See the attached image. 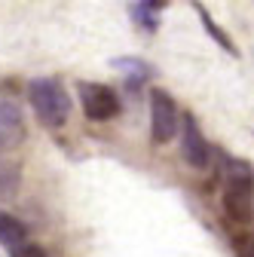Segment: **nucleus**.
Segmentation results:
<instances>
[{"instance_id":"f257e3e1","label":"nucleus","mask_w":254,"mask_h":257,"mask_svg":"<svg viewBox=\"0 0 254 257\" xmlns=\"http://www.w3.org/2000/svg\"><path fill=\"white\" fill-rule=\"evenodd\" d=\"M28 98H31V107H34V113L40 116L43 125L58 128V125L68 122L71 95H68V89L61 86L55 77H37V80H31Z\"/></svg>"},{"instance_id":"f03ea898","label":"nucleus","mask_w":254,"mask_h":257,"mask_svg":"<svg viewBox=\"0 0 254 257\" xmlns=\"http://www.w3.org/2000/svg\"><path fill=\"white\" fill-rule=\"evenodd\" d=\"M227 187H224V211L236 223L254 217V172L242 159H227Z\"/></svg>"},{"instance_id":"7ed1b4c3","label":"nucleus","mask_w":254,"mask_h":257,"mask_svg":"<svg viewBox=\"0 0 254 257\" xmlns=\"http://www.w3.org/2000/svg\"><path fill=\"white\" fill-rule=\"evenodd\" d=\"M77 92H80L83 113L92 122H104V119H113L119 113V98H116V92L110 86H101V83H77Z\"/></svg>"},{"instance_id":"20e7f679","label":"nucleus","mask_w":254,"mask_h":257,"mask_svg":"<svg viewBox=\"0 0 254 257\" xmlns=\"http://www.w3.org/2000/svg\"><path fill=\"white\" fill-rule=\"evenodd\" d=\"M178 107L172 101V95L163 89H153L150 92V135L156 144H166L175 138L178 132Z\"/></svg>"},{"instance_id":"39448f33","label":"nucleus","mask_w":254,"mask_h":257,"mask_svg":"<svg viewBox=\"0 0 254 257\" xmlns=\"http://www.w3.org/2000/svg\"><path fill=\"white\" fill-rule=\"evenodd\" d=\"M181 125H184V135H181V153L187 159V166L193 169H205L208 159H211V150H208V141L202 135V128L196 122L193 113H184L181 116Z\"/></svg>"},{"instance_id":"423d86ee","label":"nucleus","mask_w":254,"mask_h":257,"mask_svg":"<svg viewBox=\"0 0 254 257\" xmlns=\"http://www.w3.org/2000/svg\"><path fill=\"white\" fill-rule=\"evenodd\" d=\"M25 141V116H22V107L0 95V153H7L13 147H19Z\"/></svg>"},{"instance_id":"0eeeda50","label":"nucleus","mask_w":254,"mask_h":257,"mask_svg":"<svg viewBox=\"0 0 254 257\" xmlns=\"http://www.w3.org/2000/svg\"><path fill=\"white\" fill-rule=\"evenodd\" d=\"M113 68L122 74V80H125V86H129V89H138L153 74V68H150L147 61H141V58H113Z\"/></svg>"},{"instance_id":"6e6552de","label":"nucleus","mask_w":254,"mask_h":257,"mask_svg":"<svg viewBox=\"0 0 254 257\" xmlns=\"http://www.w3.org/2000/svg\"><path fill=\"white\" fill-rule=\"evenodd\" d=\"M0 242H4V248H7L10 254H16V251L28 242L25 223H19L13 214H4V211H0Z\"/></svg>"},{"instance_id":"1a4fd4ad","label":"nucleus","mask_w":254,"mask_h":257,"mask_svg":"<svg viewBox=\"0 0 254 257\" xmlns=\"http://www.w3.org/2000/svg\"><path fill=\"white\" fill-rule=\"evenodd\" d=\"M163 10H166V4H132L129 7V13H132V22L141 28V31H156L160 28V16H163Z\"/></svg>"},{"instance_id":"9d476101","label":"nucleus","mask_w":254,"mask_h":257,"mask_svg":"<svg viewBox=\"0 0 254 257\" xmlns=\"http://www.w3.org/2000/svg\"><path fill=\"white\" fill-rule=\"evenodd\" d=\"M196 13H199V19H202V25H205V31H208V34H211V40L217 43V46H224L230 55H236V46H233V40L224 34V31H220L214 22H211V16H208V10L202 7V4H196Z\"/></svg>"},{"instance_id":"9b49d317","label":"nucleus","mask_w":254,"mask_h":257,"mask_svg":"<svg viewBox=\"0 0 254 257\" xmlns=\"http://www.w3.org/2000/svg\"><path fill=\"white\" fill-rule=\"evenodd\" d=\"M16 181H19L16 166H4V169H0V193H4V196H13V193H16Z\"/></svg>"},{"instance_id":"f8f14e48","label":"nucleus","mask_w":254,"mask_h":257,"mask_svg":"<svg viewBox=\"0 0 254 257\" xmlns=\"http://www.w3.org/2000/svg\"><path fill=\"white\" fill-rule=\"evenodd\" d=\"M13 257H46V251H43L40 245H34V242H25Z\"/></svg>"},{"instance_id":"ddd939ff","label":"nucleus","mask_w":254,"mask_h":257,"mask_svg":"<svg viewBox=\"0 0 254 257\" xmlns=\"http://www.w3.org/2000/svg\"><path fill=\"white\" fill-rule=\"evenodd\" d=\"M242 254H245V257H254V233L245 239V248H242Z\"/></svg>"}]
</instances>
